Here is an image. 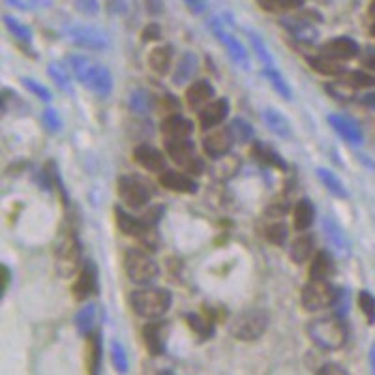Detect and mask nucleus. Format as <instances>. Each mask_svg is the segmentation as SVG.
Wrapping results in <instances>:
<instances>
[{"mask_svg":"<svg viewBox=\"0 0 375 375\" xmlns=\"http://www.w3.org/2000/svg\"><path fill=\"white\" fill-rule=\"evenodd\" d=\"M364 105H368V108L375 109V92L368 94V96H364Z\"/></svg>","mask_w":375,"mask_h":375,"instance_id":"nucleus-57","label":"nucleus"},{"mask_svg":"<svg viewBox=\"0 0 375 375\" xmlns=\"http://www.w3.org/2000/svg\"><path fill=\"white\" fill-rule=\"evenodd\" d=\"M75 6L85 15H96L100 12L98 0H75Z\"/></svg>","mask_w":375,"mask_h":375,"instance_id":"nucleus-50","label":"nucleus"},{"mask_svg":"<svg viewBox=\"0 0 375 375\" xmlns=\"http://www.w3.org/2000/svg\"><path fill=\"white\" fill-rule=\"evenodd\" d=\"M8 4H10V6H14V8H21V10H25V2H23V0H6Z\"/></svg>","mask_w":375,"mask_h":375,"instance_id":"nucleus-59","label":"nucleus"},{"mask_svg":"<svg viewBox=\"0 0 375 375\" xmlns=\"http://www.w3.org/2000/svg\"><path fill=\"white\" fill-rule=\"evenodd\" d=\"M268 328V314L265 310H244L236 314L229 323V334L241 342L259 340Z\"/></svg>","mask_w":375,"mask_h":375,"instance_id":"nucleus-4","label":"nucleus"},{"mask_svg":"<svg viewBox=\"0 0 375 375\" xmlns=\"http://www.w3.org/2000/svg\"><path fill=\"white\" fill-rule=\"evenodd\" d=\"M111 362H113L114 369L119 374H126L130 364H128V355L126 349L122 347L121 342H113L111 343Z\"/></svg>","mask_w":375,"mask_h":375,"instance_id":"nucleus-44","label":"nucleus"},{"mask_svg":"<svg viewBox=\"0 0 375 375\" xmlns=\"http://www.w3.org/2000/svg\"><path fill=\"white\" fill-rule=\"evenodd\" d=\"M68 62H70V68L75 77L96 96H108L113 90V77L105 66L96 64L83 54H74V57H70Z\"/></svg>","mask_w":375,"mask_h":375,"instance_id":"nucleus-2","label":"nucleus"},{"mask_svg":"<svg viewBox=\"0 0 375 375\" xmlns=\"http://www.w3.org/2000/svg\"><path fill=\"white\" fill-rule=\"evenodd\" d=\"M160 375H173V374H160Z\"/></svg>","mask_w":375,"mask_h":375,"instance_id":"nucleus-61","label":"nucleus"},{"mask_svg":"<svg viewBox=\"0 0 375 375\" xmlns=\"http://www.w3.org/2000/svg\"><path fill=\"white\" fill-rule=\"evenodd\" d=\"M49 77L54 81V85L64 90V92H74V88H72V81H70V74H68V70L59 62H51L49 64Z\"/></svg>","mask_w":375,"mask_h":375,"instance_id":"nucleus-36","label":"nucleus"},{"mask_svg":"<svg viewBox=\"0 0 375 375\" xmlns=\"http://www.w3.org/2000/svg\"><path fill=\"white\" fill-rule=\"evenodd\" d=\"M186 321H188V325L192 327V330H194L195 334L201 336L203 340H205V338H208V336H212L214 325H212V321H210L208 317H205V315L188 314Z\"/></svg>","mask_w":375,"mask_h":375,"instance_id":"nucleus-37","label":"nucleus"},{"mask_svg":"<svg viewBox=\"0 0 375 375\" xmlns=\"http://www.w3.org/2000/svg\"><path fill=\"white\" fill-rule=\"evenodd\" d=\"M212 85L208 81H195L194 85H190L186 90V101L190 108L199 109L205 108L208 101L212 100Z\"/></svg>","mask_w":375,"mask_h":375,"instance_id":"nucleus-23","label":"nucleus"},{"mask_svg":"<svg viewBox=\"0 0 375 375\" xmlns=\"http://www.w3.org/2000/svg\"><path fill=\"white\" fill-rule=\"evenodd\" d=\"M257 2L267 12H287V10H296L304 4V0H257Z\"/></svg>","mask_w":375,"mask_h":375,"instance_id":"nucleus-41","label":"nucleus"},{"mask_svg":"<svg viewBox=\"0 0 375 375\" xmlns=\"http://www.w3.org/2000/svg\"><path fill=\"white\" fill-rule=\"evenodd\" d=\"M246 34H248L250 43H252L254 51L257 53V57H259V61H261L265 66H274V59H272V54L268 51L267 43L263 41L261 36H257L254 30H246Z\"/></svg>","mask_w":375,"mask_h":375,"instance_id":"nucleus-39","label":"nucleus"},{"mask_svg":"<svg viewBox=\"0 0 375 375\" xmlns=\"http://www.w3.org/2000/svg\"><path fill=\"white\" fill-rule=\"evenodd\" d=\"M184 4H186L194 14H203V12L207 10V0H184Z\"/></svg>","mask_w":375,"mask_h":375,"instance_id":"nucleus-55","label":"nucleus"},{"mask_svg":"<svg viewBox=\"0 0 375 375\" xmlns=\"http://www.w3.org/2000/svg\"><path fill=\"white\" fill-rule=\"evenodd\" d=\"M4 25L8 27V30L14 34L15 38L21 41H30L32 40V32H30V28L27 25H23L21 21H17L12 15H6L4 17Z\"/></svg>","mask_w":375,"mask_h":375,"instance_id":"nucleus-45","label":"nucleus"},{"mask_svg":"<svg viewBox=\"0 0 375 375\" xmlns=\"http://www.w3.org/2000/svg\"><path fill=\"white\" fill-rule=\"evenodd\" d=\"M314 218L315 208L308 199H301V201L296 203L295 208H293V223H295V229L306 231L314 223Z\"/></svg>","mask_w":375,"mask_h":375,"instance_id":"nucleus-30","label":"nucleus"},{"mask_svg":"<svg viewBox=\"0 0 375 375\" xmlns=\"http://www.w3.org/2000/svg\"><path fill=\"white\" fill-rule=\"evenodd\" d=\"M171 61H173V51L169 45H160L150 51L148 54V64L154 70L156 74H168L169 66H171Z\"/></svg>","mask_w":375,"mask_h":375,"instance_id":"nucleus-28","label":"nucleus"},{"mask_svg":"<svg viewBox=\"0 0 375 375\" xmlns=\"http://www.w3.org/2000/svg\"><path fill=\"white\" fill-rule=\"evenodd\" d=\"M321 229L330 250H332L338 257H347L349 252H351V242H349L345 231H343L332 218H323Z\"/></svg>","mask_w":375,"mask_h":375,"instance_id":"nucleus-12","label":"nucleus"},{"mask_svg":"<svg viewBox=\"0 0 375 375\" xmlns=\"http://www.w3.org/2000/svg\"><path fill=\"white\" fill-rule=\"evenodd\" d=\"M283 27L287 28L289 32L295 36L296 40L304 41V43H314L317 40V30L310 23V21L304 19H283Z\"/></svg>","mask_w":375,"mask_h":375,"instance_id":"nucleus-24","label":"nucleus"},{"mask_svg":"<svg viewBox=\"0 0 375 375\" xmlns=\"http://www.w3.org/2000/svg\"><path fill=\"white\" fill-rule=\"evenodd\" d=\"M310 340L323 351H338L347 343V327L340 315L315 317L306 327Z\"/></svg>","mask_w":375,"mask_h":375,"instance_id":"nucleus-1","label":"nucleus"},{"mask_svg":"<svg viewBox=\"0 0 375 375\" xmlns=\"http://www.w3.org/2000/svg\"><path fill=\"white\" fill-rule=\"evenodd\" d=\"M254 154L257 156V160L263 161V163H268V165H272V168H280L285 169V163L280 158V154H276L274 150L267 145H255L254 148Z\"/></svg>","mask_w":375,"mask_h":375,"instance_id":"nucleus-40","label":"nucleus"},{"mask_svg":"<svg viewBox=\"0 0 375 375\" xmlns=\"http://www.w3.org/2000/svg\"><path fill=\"white\" fill-rule=\"evenodd\" d=\"M54 265L62 278H72L81 270V248L79 241L74 231L68 229L61 234V239L54 246Z\"/></svg>","mask_w":375,"mask_h":375,"instance_id":"nucleus-5","label":"nucleus"},{"mask_svg":"<svg viewBox=\"0 0 375 375\" xmlns=\"http://www.w3.org/2000/svg\"><path fill=\"white\" fill-rule=\"evenodd\" d=\"M342 81L351 88L375 87V75L366 74V72H345L342 75Z\"/></svg>","mask_w":375,"mask_h":375,"instance_id":"nucleus-38","label":"nucleus"},{"mask_svg":"<svg viewBox=\"0 0 375 375\" xmlns=\"http://www.w3.org/2000/svg\"><path fill=\"white\" fill-rule=\"evenodd\" d=\"M98 289V274H96V268H94L92 263H85L81 267L79 274H77V280L74 283V295L77 301H85L90 295L96 293Z\"/></svg>","mask_w":375,"mask_h":375,"instance_id":"nucleus-15","label":"nucleus"},{"mask_svg":"<svg viewBox=\"0 0 375 375\" xmlns=\"http://www.w3.org/2000/svg\"><path fill=\"white\" fill-rule=\"evenodd\" d=\"M358 308L366 317L369 325L375 323V296L369 291H361L358 293Z\"/></svg>","mask_w":375,"mask_h":375,"instance_id":"nucleus-46","label":"nucleus"},{"mask_svg":"<svg viewBox=\"0 0 375 375\" xmlns=\"http://www.w3.org/2000/svg\"><path fill=\"white\" fill-rule=\"evenodd\" d=\"M195 70H197V59H195V54L184 53L173 70V83L179 85V87L186 85L188 81L192 79V75L195 74Z\"/></svg>","mask_w":375,"mask_h":375,"instance_id":"nucleus-25","label":"nucleus"},{"mask_svg":"<svg viewBox=\"0 0 375 375\" xmlns=\"http://www.w3.org/2000/svg\"><path fill=\"white\" fill-rule=\"evenodd\" d=\"M332 270H334L332 257L327 252H319L314 257L312 265H310V278L312 280H328L330 274H332Z\"/></svg>","mask_w":375,"mask_h":375,"instance_id":"nucleus-29","label":"nucleus"},{"mask_svg":"<svg viewBox=\"0 0 375 375\" xmlns=\"http://www.w3.org/2000/svg\"><path fill=\"white\" fill-rule=\"evenodd\" d=\"M161 105H163V111H165L168 116H171V114H179L176 113V111H179V103H176V98H173V96H165V98L161 100Z\"/></svg>","mask_w":375,"mask_h":375,"instance_id":"nucleus-53","label":"nucleus"},{"mask_svg":"<svg viewBox=\"0 0 375 375\" xmlns=\"http://www.w3.org/2000/svg\"><path fill=\"white\" fill-rule=\"evenodd\" d=\"M114 216H116V225L124 234H130V236H148L150 234V223L147 220H137L132 214L124 212L122 208H116L114 210Z\"/></svg>","mask_w":375,"mask_h":375,"instance_id":"nucleus-20","label":"nucleus"},{"mask_svg":"<svg viewBox=\"0 0 375 375\" xmlns=\"http://www.w3.org/2000/svg\"><path fill=\"white\" fill-rule=\"evenodd\" d=\"M323 53L336 61H349L358 54V43L351 38H334L323 47Z\"/></svg>","mask_w":375,"mask_h":375,"instance_id":"nucleus-21","label":"nucleus"},{"mask_svg":"<svg viewBox=\"0 0 375 375\" xmlns=\"http://www.w3.org/2000/svg\"><path fill=\"white\" fill-rule=\"evenodd\" d=\"M165 148H168L169 158L176 165L188 169L190 173H199V171H203L201 160H197L194 145L188 139H168L165 141Z\"/></svg>","mask_w":375,"mask_h":375,"instance_id":"nucleus-9","label":"nucleus"},{"mask_svg":"<svg viewBox=\"0 0 375 375\" xmlns=\"http://www.w3.org/2000/svg\"><path fill=\"white\" fill-rule=\"evenodd\" d=\"M231 130V135H233L234 141H239V143H246L254 137V128L252 124L246 121H242V119H234L233 124L229 126Z\"/></svg>","mask_w":375,"mask_h":375,"instance_id":"nucleus-43","label":"nucleus"},{"mask_svg":"<svg viewBox=\"0 0 375 375\" xmlns=\"http://www.w3.org/2000/svg\"><path fill=\"white\" fill-rule=\"evenodd\" d=\"M336 296H338V291L328 283V280L310 278L308 283L302 289V306L308 312H321L334 306Z\"/></svg>","mask_w":375,"mask_h":375,"instance_id":"nucleus-6","label":"nucleus"},{"mask_svg":"<svg viewBox=\"0 0 375 375\" xmlns=\"http://www.w3.org/2000/svg\"><path fill=\"white\" fill-rule=\"evenodd\" d=\"M310 64H312V68H314L317 74L340 75V77L345 74V68L340 64V61H336V59H332V57H328V54L325 53L317 54V57H312V59H310Z\"/></svg>","mask_w":375,"mask_h":375,"instance_id":"nucleus-27","label":"nucleus"},{"mask_svg":"<svg viewBox=\"0 0 375 375\" xmlns=\"http://www.w3.org/2000/svg\"><path fill=\"white\" fill-rule=\"evenodd\" d=\"M21 83H23V85H25V88H27V90H30L34 96H38V100L51 101V92H49V90H47V88L41 85V83L30 79V77H23V79H21Z\"/></svg>","mask_w":375,"mask_h":375,"instance_id":"nucleus-47","label":"nucleus"},{"mask_svg":"<svg viewBox=\"0 0 375 375\" xmlns=\"http://www.w3.org/2000/svg\"><path fill=\"white\" fill-rule=\"evenodd\" d=\"M119 195L122 203L130 208H141L150 201L148 188L135 176H122L119 181Z\"/></svg>","mask_w":375,"mask_h":375,"instance_id":"nucleus-11","label":"nucleus"},{"mask_svg":"<svg viewBox=\"0 0 375 375\" xmlns=\"http://www.w3.org/2000/svg\"><path fill=\"white\" fill-rule=\"evenodd\" d=\"M161 130H163L168 139H188L194 132V122L182 114H171L163 121Z\"/></svg>","mask_w":375,"mask_h":375,"instance_id":"nucleus-22","label":"nucleus"},{"mask_svg":"<svg viewBox=\"0 0 375 375\" xmlns=\"http://www.w3.org/2000/svg\"><path fill=\"white\" fill-rule=\"evenodd\" d=\"M165 323L154 321V323H148L143 327V342L147 345L148 353L152 356H158L163 353V349H165V334H168V330H165Z\"/></svg>","mask_w":375,"mask_h":375,"instance_id":"nucleus-18","label":"nucleus"},{"mask_svg":"<svg viewBox=\"0 0 375 375\" xmlns=\"http://www.w3.org/2000/svg\"><path fill=\"white\" fill-rule=\"evenodd\" d=\"M124 270L130 280L134 283H141V285L150 283L160 272L154 259L141 250H130L124 255Z\"/></svg>","mask_w":375,"mask_h":375,"instance_id":"nucleus-7","label":"nucleus"},{"mask_svg":"<svg viewBox=\"0 0 375 375\" xmlns=\"http://www.w3.org/2000/svg\"><path fill=\"white\" fill-rule=\"evenodd\" d=\"M369 366H372V375H375V343L369 349Z\"/></svg>","mask_w":375,"mask_h":375,"instance_id":"nucleus-58","label":"nucleus"},{"mask_svg":"<svg viewBox=\"0 0 375 375\" xmlns=\"http://www.w3.org/2000/svg\"><path fill=\"white\" fill-rule=\"evenodd\" d=\"M315 375H349L345 369L340 366V364H325V366H321V368L317 369V374Z\"/></svg>","mask_w":375,"mask_h":375,"instance_id":"nucleus-52","label":"nucleus"},{"mask_svg":"<svg viewBox=\"0 0 375 375\" xmlns=\"http://www.w3.org/2000/svg\"><path fill=\"white\" fill-rule=\"evenodd\" d=\"M130 306L143 319H160L171 306V295L168 289L143 287L130 295Z\"/></svg>","mask_w":375,"mask_h":375,"instance_id":"nucleus-3","label":"nucleus"},{"mask_svg":"<svg viewBox=\"0 0 375 375\" xmlns=\"http://www.w3.org/2000/svg\"><path fill=\"white\" fill-rule=\"evenodd\" d=\"M267 239L272 242V244L281 246V244L285 242V239H287V227H285L283 223H272V225H268Z\"/></svg>","mask_w":375,"mask_h":375,"instance_id":"nucleus-48","label":"nucleus"},{"mask_svg":"<svg viewBox=\"0 0 375 375\" xmlns=\"http://www.w3.org/2000/svg\"><path fill=\"white\" fill-rule=\"evenodd\" d=\"M233 135H231V130H212L210 134L205 137L203 141V148H205V152L210 158H221V156H225L229 152V148L233 145Z\"/></svg>","mask_w":375,"mask_h":375,"instance_id":"nucleus-14","label":"nucleus"},{"mask_svg":"<svg viewBox=\"0 0 375 375\" xmlns=\"http://www.w3.org/2000/svg\"><path fill=\"white\" fill-rule=\"evenodd\" d=\"M314 252V239L310 234H298L295 241L291 242V259L296 263H306Z\"/></svg>","mask_w":375,"mask_h":375,"instance_id":"nucleus-32","label":"nucleus"},{"mask_svg":"<svg viewBox=\"0 0 375 375\" xmlns=\"http://www.w3.org/2000/svg\"><path fill=\"white\" fill-rule=\"evenodd\" d=\"M150 105H152V100L148 96L147 90H135L130 96V108L134 109L137 114H147L150 111Z\"/></svg>","mask_w":375,"mask_h":375,"instance_id":"nucleus-42","label":"nucleus"},{"mask_svg":"<svg viewBox=\"0 0 375 375\" xmlns=\"http://www.w3.org/2000/svg\"><path fill=\"white\" fill-rule=\"evenodd\" d=\"M41 121H43V126H45L49 132H59L62 128L61 114L57 113L54 109H45L43 114H41Z\"/></svg>","mask_w":375,"mask_h":375,"instance_id":"nucleus-49","label":"nucleus"},{"mask_svg":"<svg viewBox=\"0 0 375 375\" xmlns=\"http://www.w3.org/2000/svg\"><path fill=\"white\" fill-rule=\"evenodd\" d=\"M143 38L147 41L158 40V38H160V27H158V25H148V27L143 30Z\"/></svg>","mask_w":375,"mask_h":375,"instance_id":"nucleus-56","label":"nucleus"},{"mask_svg":"<svg viewBox=\"0 0 375 375\" xmlns=\"http://www.w3.org/2000/svg\"><path fill=\"white\" fill-rule=\"evenodd\" d=\"M229 101L225 98H218L214 101H208L207 105L199 111V126L203 130H212L220 126L221 122L227 119Z\"/></svg>","mask_w":375,"mask_h":375,"instance_id":"nucleus-13","label":"nucleus"},{"mask_svg":"<svg viewBox=\"0 0 375 375\" xmlns=\"http://www.w3.org/2000/svg\"><path fill=\"white\" fill-rule=\"evenodd\" d=\"M263 119H265V124H267L276 135L280 137H291V124L289 121L276 109H265L263 111Z\"/></svg>","mask_w":375,"mask_h":375,"instance_id":"nucleus-31","label":"nucleus"},{"mask_svg":"<svg viewBox=\"0 0 375 375\" xmlns=\"http://www.w3.org/2000/svg\"><path fill=\"white\" fill-rule=\"evenodd\" d=\"M96 323H98V306L96 304H87L75 315V325L83 336H90L96 332Z\"/></svg>","mask_w":375,"mask_h":375,"instance_id":"nucleus-26","label":"nucleus"},{"mask_svg":"<svg viewBox=\"0 0 375 375\" xmlns=\"http://www.w3.org/2000/svg\"><path fill=\"white\" fill-rule=\"evenodd\" d=\"M208 27H210V30H212V34H214L216 38L221 41V45L227 49L229 57H231V59H233V61L239 64V66L244 68V70H248L250 68L248 51L244 49V45H242L241 41L234 38L233 34H229L227 30H225L223 23H221L218 17H214V19H210Z\"/></svg>","mask_w":375,"mask_h":375,"instance_id":"nucleus-10","label":"nucleus"},{"mask_svg":"<svg viewBox=\"0 0 375 375\" xmlns=\"http://www.w3.org/2000/svg\"><path fill=\"white\" fill-rule=\"evenodd\" d=\"M88 340V372L90 375H100L101 366V334L100 330H96L90 336H87Z\"/></svg>","mask_w":375,"mask_h":375,"instance_id":"nucleus-33","label":"nucleus"},{"mask_svg":"<svg viewBox=\"0 0 375 375\" xmlns=\"http://www.w3.org/2000/svg\"><path fill=\"white\" fill-rule=\"evenodd\" d=\"M328 124L334 128L338 135H342L343 139L351 143V145H362V130L353 119L343 116V114H330L328 116Z\"/></svg>","mask_w":375,"mask_h":375,"instance_id":"nucleus-17","label":"nucleus"},{"mask_svg":"<svg viewBox=\"0 0 375 375\" xmlns=\"http://www.w3.org/2000/svg\"><path fill=\"white\" fill-rule=\"evenodd\" d=\"M160 184L165 190H171L176 194H195L197 192V184L194 179H190L184 173H179V171H163L160 174Z\"/></svg>","mask_w":375,"mask_h":375,"instance_id":"nucleus-19","label":"nucleus"},{"mask_svg":"<svg viewBox=\"0 0 375 375\" xmlns=\"http://www.w3.org/2000/svg\"><path fill=\"white\" fill-rule=\"evenodd\" d=\"M317 179L321 181V184L327 188L330 194L334 197H347V190L342 184V181L338 179V174H334L330 169L319 168L317 169Z\"/></svg>","mask_w":375,"mask_h":375,"instance_id":"nucleus-34","label":"nucleus"},{"mask_svg":"<svg viewBox=\"0 0 375 375\" xmlns=\"http://www.w3.org/2000/svg\"><path fill=\"white\" fill-rule=\"evenodd\" d=\"M265 77L270 81L272 88H274L276 92L280 94L283 100H291V96H293L291 87H289L287 81L283 79V75H281L274 66H265Z\"/></svg>","mask_w":375,"mask_h":375,"instance_id":"nucleus-35","label":"nucleus"},{"mask_svg":"<svg viewBox=\"0 0 375 375\" xmlns=\"http://www.w3.org/2000/svg\"><path fill=\"white\" fill-rule=\"evenodd\" d=\"M0 274H2V287H0V293L4 296L6 295L8 287H10V281H12V272H10L8 265H2V267H0Z\"/></svg>","mask_w":375,"mask_h":375,"instance_id":"nucleus-54","label":"nucleus"},{"mask_svg":"<svg viewBox=\"0 0 375 375\" xmlns=\"http://www.w3.org/2000/svg\"><path fill=\"white\" fill-rule=\"evenodd\" d=\"M372 34L375 36V21H374V25H372Z\"/></svg>","mask_w":375,"mask_h":375,"instance_id":"nucleus-60","label":"nucleus"},{"mask_svg":"<svg viewBox=\"0 0 375 375\" xmlns=\"http://www.w3.org/2000/svg\"><path fill=\"white\" fill-rule=\"evenodd\" d=\"M134 160L150 173H163L165 171V158L158 148L150 147V145H139L135 148Z\"/></svg>","mask_w":375,"mask_h":375,"instance_id":"nucleus-16","label":"nucleus"},{"mask_svg":"<svg viewBox=\"0 0 375 375\" xmlns=\"http://www.w3.org/2000/svg\"><path fill=\"white\" fill-rule=\"evenodd\" d=\"M68 40L83 49L100 51L109 45V36L101 28L90 27V25H74L66 30Z\"/></svg>","mask_w":375,"mask_h":375,"instance_id":"nucleus-8","label":"nucleus"},{"mask_svg":"<svg viewBox=\"0 0 375 375\" xmlns=\"http://www.w3.org/2000/svg\"><path fill=\"white\" fill-rule=\"evenodd\" d=\"M336 315H340V317H345L349 310V295L345 291H338V296H336Z\"/></svg>","mask_w":375,"mask_h":375,"instance_id":"nucleus-51","label":"nucleus"}]
</instances>
